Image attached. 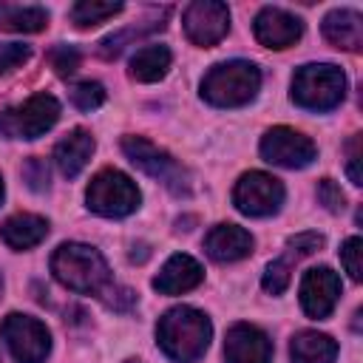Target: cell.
<instances>
[{"label": "cell", "mask_w": 363, "mask_h": 363, "mask_svg": "<svg viewBox=\"0 0 363 363\" xmlns=\"http://www.w3.org/2000/svg\"><path fill=\"white\" fill-rule=\"evenodd\" d=\"M210 335V318L193 306H173L156 323V340L176 363H196L207 352Z\"/></svg>", "instance_id": "cell-1"}, {"label": "cell", "mask_w": 363, "mask_h": 363, "mask_svg": "<svg viewBox=\"0 0 363 363\" xmlns=\"http://www.w3.org/2000/svg\"><path fill=\"white\" fill-rule=\"evenodd\" d=\"M51 272L65 289L79 295H102L111 286V269L102 252L79 241H68L54 250Z\"/></svg>", "instance_id": "cell-2"}, {"label": "cell", "mask_w": 363, "mask_h": 363, "mask_svg": "<svg viewBox=\"0 0 363 363\" xmlns=\"http://www.w3.org/2000/svg\"><path fill=\"white\" fill-rule=\"evenodd\" d=\"M261 91V68L250 60L213 65L201 79V99L216 108H241Z\"/></svg>", "instance_id": "cell-3"}, {"label": "cell", "mask_w": 363, "mask_h": 363, "mask_svg": "<svg viewBox=\"0 0 363 363\" xmlns=\"http://www.w3.org/2000/svg\"><path fill=\"white\" fill-rule=\"evenodd\" d=\"M292 102L303 111H332L346 96V74L332 62H309L301 65L292 77Z\"/></svg>", "instance_id": "cell-4"}, {"label": "cell", "mask_w": 363, "mask_h": 363, "mask_svg": "<svg viewBox=\"0 0 363 363\" xmlns=\"http://www.w3.org/2000/svg\"><path fill=\"white\" fill-rule=\"evenodd\" d=\"M85 201H88V210L96 216L125 218L139 207L142 196L130 176H125L116 167H105L91 179V184L85 190Z\"/></svg>", "instance_id": "cell-5"}, {"label": "cell", "mask_w": 363, "mask_h": 363, "mask_svg": "<svg viewBox=\"0 0 363 363\" xmlns=\"http://www.w3.org/2000/svg\"><path fill=\"white\" fill-rule=\"evenodd\" d=\"M122 153L150 179L162 182L173 196H190V173L162 147L147 142L145 136H122Z\"/></svg>", "instance_id": "cell-6"}, {"label": "cell", "mask_w": 363, "mask_h": 363, "mask_svg": "<svg viewBox=\"0 0 363 363\" xmlns=\"http://www.w3.org/2000/svg\"><path fill=\"white\" fill-rule=\"evenodd\" d=\"M60 119V102L51 94H34L23 105L0 111V136L6 139H37L51 130Z\"/></svg>", "instance_id": "cell-7"}, {"label": "cell", "mask_w": 363, "mask_h": 363, "mask_svg": "<svg viewBox=\"0 0 363 363\" xmlns=\"http://www.w3.org/2000/svg\"><path fill=\"white\" fill-rule=\"evenodd\" d=\"M0 337L6 340L17 363H45L51 352V332L45 329V323L23 312L6 315V320L0 323Z\"/></svg>", "instance_id": "cell-8"}, {"label": "cell", "mask_w": 363, "mask_h": 363, "mask_svg": "<svg viewBox=\"0 0 363 363\" xmlns=\"http://www.w3.org/2000/svg\"><path fill=\"white\" fill-rule=\"evenodd\" d=\"M284 184L264 173V170H250L244 173L235 187H233V204L238 213L250 216V218H264V216H272L281 210L284 204Z\"/></svg>", "instance_id": "cell-9"}, {"label": "cell", "mask_w": 363, "mask_h": 363, "mask_svg": "<svg viewBox=\"0 0 363 363\" xmlns=\"http://www.w3.org/2000/svg\"><path fill=\"white\" fill-rule=\"evenodd\" d=\"M261 156L269 162V164H278V167H306L315 156H318V147L309 136H303L301 130L295 128H286V125H278V128H269L264 136H261Z\"/></svg>", "instance_id": "cell-10"}, {"label": "cell", "mask_w": 363, "mask_h": 363, "mask_svg": "<svg viewBox=\"0 0 363 363\" xmlns=\"http://www.w3.org/2000/svg\"><path fill=\"white\" fill-rule=\"evenodd\" d=\"M184 34L193 45L210 48L221 43L230 31V9L218 0H196L184 9Z\"/></svg>", "instance_id": "cell-11"}, {"label": "cell", "mask_w": 363, "mask_h": 363, "mask_svg": "<svg viewBox=\"0 0 363 363\" xmlns=\"http://www.w3.org/2000/svg\"><path fill=\"white\" fill-rule=\"evenodd\" d=\"M340 298V278L329 267H312L301 281V306L309 318H329Z\"/></svg>", "instance_id": "cell-12"}, {"label": "cell", "mask_w": 363, "mask_h": 363, "mask_svg": "<svg viewBox=\"0 0 363 363\" xmlns=\"http://www.w3.org/2000/svg\"><path fill=\"white\" fill-rule=\"evenodd\" d=\"M252 31H255V40L261 45L281 51V48H289V45H295L301 40L303 23H301V17H295V14L284 11V9L264 6L252 20Z\"/></svg>", "instance_id": "cell-13"}, {"label": "cell", "mask_w": 363, "mask_h": 363, "mask_svg": "<svg viewBox=\"0 0 363 363\" xmlns=\"http://www.w3.org/2000/svg\"><path fill=\"white\" fill-rule=\"evenodd\" d=\"M227 363H272V343L269 337L252 323H235L224 340Z\"/></svg>", "instance_id": "cell-14"}, {"label": "cell", "mask_w": 363, "mask_h": 363, "mask_svg": "<svg viewBox=\"0 0 363 363\" xmlns=\"http://www.w3.org/2000/svg\"><path fill=\"white\" fill-rule=\"evenodd\" d=\"M252 247H255L252 235L238 224H216L204 238L207 255L213 261H218V264L241 261V258H247L252 252Z\"/></svg>", "instance_id": "cell-15"}, {"label": "cell", "mask_w": 363, "mask_h": 363, "mask_svg": "<svg viewBox=\"0 0 363 363\" xmlns=\"http://www.w3.org/2000/svg\"><path fill=\"white\" fill-rule=\"evenodd\" d=\"M201 278H204L201 264L184 252H176L164 261V267L153 278V289L162 295H182V292L196 289L201 284Z\"/></svg>", "instance_id": "cell-16"}, {"label": "cell", "mask_w": 363, "mask_h": 363, "mask_svg": "<svg viewBox=\"0 0 363 363\" xmlns=\"http://www.w3.org/2000/svg\"><path fill=\"white\" fill-rule=\"evenodd\" d=\"M94 147H96V142H94V136H91L85 128L68 130V133L54 145V162H57L60 173L68 176V179L79 176L82 167L91 162Z\"/></svg>", "instance_id": "cell-17"}, {"label": "cell", "mask_w": 363, "mask_h": 363, "mask_svg": "<svg viewBox=\"0 0 363 363\" xmlns=\"http://www.w3.org/2000/svg\"><path fill=\"white\" fill-rule=\"evenodd\" d=\"M323 37L343 51H360L363 48V17L354 9H335L323 17Z\"/></svg>", "instance_id": "cell-18"}, {"label": "cell", "mask_w": 363, "mask_h": 363, "mask_svg": "<svg viewBox=\"0 0 363 363\" xmlns=\"http://www.w3.org/2000/svg\"><path fill=\"white\" fill-rule=\"evenodd\" d=\"M45 235H48V221H45L43 216H34V213L9 216V218L0 224V238L6 241V247L20 250V252L37 247Z\"/></svg>", "instance_id": "cell-19"}, {"label": "cell", "mask_w": 363, "mask_h": 363, "mask_svg": "<svg viewBox=\"0 0 363 363\" xmlns=\"http://www.w3.org/2000/svg\"><path fill=\"white\" fill-rule=\"evenodd\" d=\"M289 357H292V363H335L337 343L323 332L303 329V332H298L292 337Z\"/></svg>", "instance_id": "cell-20"}, {"label": "cell", "mask_w": 363, "mask_h": 363, "mask_svg": "<svg viewBox=\"0 0 363 363\" xmlns=\"http://www.w3.org/2000/svg\"><path fill=\"white\" fill-rule=\"evenodd\" d=\"M173 54L167 45H142L133 57H130V77L136 82H159L167 71H170Z\"/></svg>", "instance_id": "cell-21"}, {"label": "cell", "mask_w": 363, "mask_h": 363, "mask_svg": "<svg viewBox=\"0 0 363 363\" xmlns=\"http://www.w3.org/2000/svg\"><path fill=\"white\" fill-rule=\"evenodd\" d=\"M48 26V11L43 6H14L0 3V31L37 34Z\"/></svg>", "instance_id": "cell-22"}, {"label": "cell", "mask_w": 363, "mask_h": 363, "mask_svg": "<svg viewBox=\"0 0 363 363\" xmlns=\"http://www.w3.org/2000/svg\"><path fill=\"white\" fill-rule=\"evenodd\" d=\"M122 11V3H102V0H79L71 6V23L77 28H91L99 26Z\"/></svg>", "instance_id": "cell-23"}, {"label": "cell", "mask_w": 363, "mask_h": 363, "mask_svg": "<svg viewBox=\"0 0 363 363\" xmlns=\"http://www.w3.org/2000/svg\"><path fill=\"white\" fill-rule=\"evenodd\" d=\"M162 28H164V23L153 20V23H147V26H130V28H125V31L108 34V37L99 43V54H102L105 60H113V57L122 54V48H125L128 43L142 40V37H147V34H153V31H162Z\"/></svg>", "instance_id": "cell-24"}, {"label": "cell", "mask_w": 363, "mask_h": 363, "mask_svg": "<svg viewBox=\"0 0 363 363\" xmlns=\"http://www.w3.org/2000/svg\"><path fill=\"white\" fill-rule=\"evenodd\" d=\"M82 62V54L77 45H65V43H57L51 51H48V65L57 71V77H71Z\"/></svg>", "instance_id": "cell-25"}, {"label": "cell", "mask_w": 363, "mask_h": 363, "mask_svg": "<svg viewBox=\"0 0 363 363\" xmlns=\"http://www.w3.org/2000/svg\"><path fill=\"white\" fill-rule=\"evenodd\" d=\"M71 102L79 111H96L105 102V88L99 82H94V79L77 82V85H71Z\"/></svg>", "instance_id": "cell-26"}, {"label": "cell", "mask_w": 363, "mask_h": 363, "mask_svg": "<svg viewBox=\"0 0 363 363\" xmlns=\"http://www.w3.org/2000/svg\"><path fill=\"white\" fill-rule=\"evenodd\" d=\"M289 281H292V275H289V258H278V261L267 264L264 278H261V286L269 295H281V292H286Z\"/></svg>", "instance_id": "cell-27"}, {"label": "cell", "mask_w": 363, "mask_h": 363, "mask_svg": "<svg viewBox=\"0 0 363 363\" xmlns=\"http://www.w3.org/2000/svg\"><path fill=\"white\" fill-rule=\"evenodd\" d=\"M360 255H363V238H360V235L346 238V241H343V247H340V261H343V269L349 272V278H352V281H360V278H363Z\"/></svg>", "instance_id": "cell-28"}, {"label": "cell", "mask_w": 363, "mask_h": 363, "mask_svg": "<svg viewBox=\"0 0 363 363\" xmlns=\"http://www.w3.org/2000/svg\"><path fill=\"white\" fill-rule=\"evenodd\" d=\"M31 57V48L23 45V43H0V77L20 68L23 62H28Z\"/></svg>", "instance_id": "cell-29"}, {"label": "cell", "mask_w": 363, "mask_h": 363, "mask_svg": "<svg viewBox=\"0 0 363 363\" xmlns=\"http://www.w3.org/2000/svg\"><path fill=\"white\" fill-rule=\"evenodd\" d=\"M23 179H26V184H28L34 193L48 190V164H45V159L31 156V159L23 164Z\"/></svg>", "instance_id": "cell-30"}, {"label": "cell", "mask_w": 363, "mask_h": 363, "mask_svg": "<svg viewBox=\"0 0 363 363\" xmlns=\"http://www.w3.org/2000/svg\"><path fill=\"white\" fill-rule=\"evenodd\" d=\"M323 247V235L320 233H298V235H292L289 241H286V252H289V258H303V255H312L315 250H320Z\"/></svg>", "instance_id": "cell-31"}, {"label": "cell", "mask_w": 363, "mask_h": 363, "mask_svg": "<svg viewBox=\"0 0 363 363\" xmlns=\"http://www.w3.org/2000/svg\"><path fill=\"white\" fill-rule=\"evenodd\" d=\"M99 298H102V303H105L108 309H113V312H128V309L136 306V292L128 289V286H108Z\"/></svg>", "instance_id": "cell-32"}, {"label": "cell", "mask_w": 363, "mask_h": 363, "mask_svg": "<svg viewBox=\"0 0 363 363\" xmlns=\"http://www.w3.org/2000/svg\"><path fill=\"white\" fill-rule=\"evenodd\" d=\"M318 201H320L329 213H340V210L346 207V196H343V190H340L332 179H320V182H318Z\"/></svg>", "instance_id": "cell-33"}, {"label": "cell", "mask_w": 363, "mask_h": 363, "mask_svg": "<svg viewBox=\"0 0 363 363\" xmlns=\"http://www.w3.org/2000/svg\"><path fill=\"white\" fill-rule=\"evenodd\" d=\"M349 150V162H346V173L352 179V184H363V176H360V133H354L346 145Z\"/></svg>", "instance_id": "cell-34"}, {"label": "cell", "mask_w": 363, "mask_h": 363, "mask_svg": "<svg viewBox=\"0 0 363 363\" xmlns=\"http://www.w3.org/2000/svg\"><path fill=\"white\" fill-rule=\"evenodd\" d=\"M0 298H3V275H0Z\"/></svg>", "instance_id": "cell-35"}, {"label": "cell", "mask_w": 363, "mask_h": 363, "mask_svg": "<svg viewBox=\"0 0 363 363\" xmlns=\"http://www.w3.org/2000/svg\"><path fill=\"white\" fill-rule=\"evenodd\" d=\"M0 201H3V179H0Z\"/></svg>", "instance_id": "cell-36"}, {"label": "cell", "mask_w": 363, "mask_h": 363, "mask_svg": "<svg viewBox=\"0 0 363 363\" xmlns=\"http://www.w3.org/2000/svg\"><path fill=\"white\" fill-rule=\"evenodd\" d=\"M125 363H139V360H125Z\"/></svg>", "instance_id": "cell-37"}, {"label": "cell", "mask_w": 363, "mask_h": 363, "mask_svg": "<svg viewBox=\"0 0 363 363\" xmlns=\"http://www.w3.org/2000/svg\"><path fill=\"white\" fill-rule=\"evenodd\" d=\"M0 363H3V360H0Z\"/></svg>", "instance_id": "cell-38"}]
</instances>
